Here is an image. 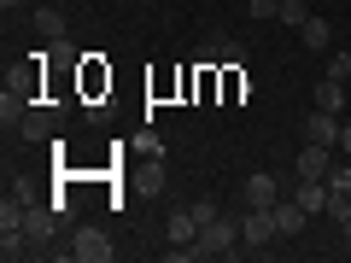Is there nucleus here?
Segmentation results:
<instances>
[{"mask_svg":"<svg viewBox=\"0 0 351 263\" xmlns=\"http://www.w3.org/2000/svg\"><path fill=\"white\" fill-rule=\"evenodd\" d=\"M240 251V216H211L193 240V258H234Z\"/></svg>","mask_w":351,"mask_h":263,"instance_id":"1","label":"nucleus"},{"mask_svg":"<svg viewBox=\"0 0 351 263\" xmlns=\"http://www.w3.org/2000/svg\"><path fill=\"white\" fill-rule=\"evenodd\" d=\"M276 216L269 211H252V205H240V246L246 251H263V246H276Z\"/></svg>","mask_w":351,"mask_h":263,"instance_id":"2","label":"nucleus"},{"mask_svg":"<svg viewBox=\"0 0 351 263\" xmlns=\"http://www.w3.org/2000/svg\"><path fill=\"white\" fill-rule=\"evenodd\" d=\"M71 258H76V263H112L117 246H112L106 228H76V234H71Z\"/></svg>","mask_w":351,"mask_h":263,"instance_id":"3","label":"nucleus"},{"mask_svg":"<svg viewBox=\"0 0 351 263\" xmlns=\"http://www.w3.org/2000/svg\"><path fill=\"white\" fill-rule=\"evenodd\" d=\"M339 112H322V105H311V117H304V140H316V147H334L339 152Z\"/></svg>","mask_w":351,"mask_h":263,"instance_id":"4","label":"nucleus"},{"mask_svg":"<svg viewBox=\"0 0 351 263\" xmlns=\"http://www.w3.org/2000/svg\"><path fill=\"white\" fill-rule=\"evenodd\" d=\"M240 199H246L252 211H269V205L281 199V175H269V170H258V175H246V188H240Z\"/></svg>","mask_w":351,"mask_h":263,"instance_id":"5","label":"nucleus"},{"mask_svg":"<svg viewBox=\"0 0 351 263\" xmlns=\"http://www.w3.org/2000/svg\"><path fill=\"white\" fill-rule=\"evenodd\" d=\"M293 164H299V181H322V175L334 170V147H316V140H304V152H299Z\"/></svg>","mask_w":351,"mask_h":263,"instance_id":"6","label":"nucleus"},{"mask_svg":"<svg viewBox=\"0 0 351 263\" xmlns=\"http://www.w3.org/2000/svg\"><path fill=\"white\" fill-rule=\"evenodd\" d=\"M18 135L24 140H53L59 135V112H53V105H29L24 123H18Z\"/></svg>","mask_w":351,"mask_h":263,"instance_id":"7","label":"nucleus"},{"mask_svg":"<svg viewBox=\"0 0 351 263\" xmlns=\"http://www.w3.org/2000/svg\"><path fill=\"white\" fill-rule=\"evenodd\" d=\"M269 216H276V234H281V240L304 234V223H311V211H304L299 199H276V205H269Z\"/></svg>","mask_w":351,"mask_h":263,"instance_id":"8","label":"nucleus"},{"mask_svg":"<svg viewBox=\"0 0 351 263\" xmlns=\"http://www.w3.org/2000/svg\"><path fill=\"white\" fill-rule=\"evenodd\" d=\"M36 36L47 41V47H59V41H71V36H64V12L53 6V0H41V6H36Z\"/></svg>","mask_w":351,"mask_h":263,"instance_id":"9","label":"nucleus"},{"mask_svg":"<svg viewBox=\"0 0 351 263\" xmlns=\"http://www.w3.org/2000/svg\"><path fill=\"white\" fill-rule=\"evenodd\" d=\"M193 59H199V64H240V59H246V47H240V41H228V36H217V41H205Z\"/></svg>","mask_w":351,"mask_h":263,"instance_id":"10","label":"nucleus"},{"mask_svg":"<svg viewBox=\"0 0 351 263\" xmlns=\"http://www.w3.org/2000/svg\"><path fill=\"white\" fill-rule=\"evenodd\" d=\"M299 41H304L311 53H328V47H334V24L311 12V18H304V29H299Z\"/></svg>","mask_w":351,"mask_h":263,"instance_id":"11","label":"nucleus"},{"mask_svg":"<svg viewBox=\"0 0 351 263\" xmlns=\"http://www.w3.org/2000/svg\"><path fill=\"white\" fill-rule=\"evenodd\" d=\"M0 258L18 263V258H36V240L24 234V228H0Z\"/></svg>","mask_w":351,"mask_h":263,"instance_id":"12","label":"nucleus"},{"mask_svg":"<svg viewBox=\"0 0 351 263\" xmlns=\"http://www.w3.org/2000/svg\"><path fill=\"white\" fill-rule=\"evenodd\" d=\"M293 199H299L311 216H328V181H299V188H293Z\"/></svg>","mask_w":351,"mask_h":263,"instance_id":"13","label":"nucleus"},{"mask_svg":"<svg viewBox=\"0 0 351 263\" xmlns=\"http://www.w3.org/2000/svg\"><path fill=\"white\" fill-rule=\"evenodd\" d=\"M24 112H29L24 88H12V82H6V94H0V123H6V129H18V123H24Z\"/></svg>","mask_w":351,"mask_h":263,"instance_id":"14","label":"nucleus"},{"mask_svg":"<svg viewBox=\"0 0 351 263\" xmlns=\"http://www.w3.org/2000/svg\"><path fill=\"white\" fill-rule=\"evenodd\" d=\"M316 105H322V112H339V105H346V82H334V76H322V82H316V94H311Z\"/></svg>","mask_w":351,"mask_h":263,"instance_id":"15","label":"nucleus"},{"mask_svg":"<svg viewBox=\"0 0 351 263\" xmlns=\"http://www.w3.org/2000/svg\"><path fill=\"white\" fill-rule=\"evenodd\" d=\"M322 181H328V193H351V158H334V170Z\"/></svg>","mask_w":351,"mask_h":263,"instance_id":"16","label":"nucleus"},{"mask_svg":"<svg viewBox=\"0 0 351 263\" xmlns=\"http://www.w3.org/2000/svg\"><path fill=\"white\" fill-rule=\"evenodd\" d=\"M304 18H311V6H304V0H281V24L304 29Z\"/></svg>","mask_w":351,"mask_h":263,"instance_id":"17","label":"nucleus"},{"mask_svg":"<svg viewBox=\"0 0 351 263\" xmlns=\"http://www.w3.org/2000/svg\"><path fill=\"white\" fill-rule=\"evenodd\" d=\"M246 18H281V0H246Z\"/></svg>","mask_w":351,"mask_h":263,"instance_id":"18","label":"nucleus"},{"mask_svg":"<svg viewBox=\"0 0 351 263\" xmlns=\"http://www.w3.org/2000/svg\"><path fill=\"white\" fill-rule=\"evenodd\" d=\"M328 76H334V82H346V76H351V53H346V47L328 59Z\"/></svg>","mask_w":351,"mask_h":263,"instance_id":"19","label":"nucleus"},{"mask_svg":"<svg viewBox=\"0 0 351 263\" xmlns=\"http://www.w3.org/2000/svg\"><path fill=\"white\" fill-rule=\"evenodd\" d=\"M193 216H199V228H205L211 216H223V211H217V199H193Z\"/></svg>","mask_w":351,"mask_h":263,"instance_id":"20","label":"nucleus"},{"mask_svg":"<svg viewBox=\"0 0 351 263\" xmlns=\"http://www.w3.org/2000/svg\"><path fill=\"white\" fill-rule=\"evenodd\" d=\"M339 158H351V123L339 129Z\"/></svg>","mask_w":351,"mask_h":263,"instance_id":"21","label":"nucleus"},{"mask_svg":"<svg viewBox=\"0 0 351 263\" xmlns=\"http://www.w3.org/2000/svg\"><path fill=\"white\" fill-rule=\"evenodd\" d=\"M339 240H346V246H351V211L339 216Z\"/></svg>","mask_w":351,"mask_h":263,"instance_id":"22","label":"nucleus"},{"mask_svg":"<svg viewBox=\"0 0 351 263\" xmlns=\"http://www.w3.org/2000/svg\"><path fill=\"white\" fill-rule=\"evenodd\" d=\"M0 6H6V12H18V6H29V0H0Z\"/></svg>","mask_w":351,"mask_h":263,"instance_id":"23","label":"nucleus"},{"mask_svg":"<svg viewBox=\"0 0 351 263\" xmlns=\"http://www.w3.org/2000/svg\"><path fill=\"white\" fill-rule=\"evenodd\" d=\"M29 6H41V0H29Z\"/></svg>","mask_w":351,"mask_h":263,"instance_id":"24","label":"nucleus"}]
</instances>
